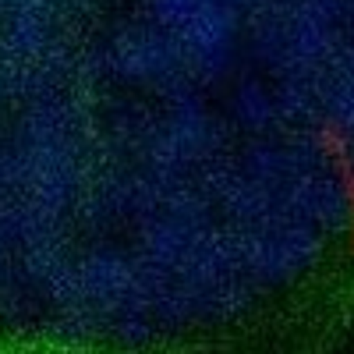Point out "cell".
<instances>
[{"instance_id":"cell-1","label":"cell","mask_w":354,"mask_h":354,"mask_svg":"<svg viewBox=\"0 0 354 354\" xmlns=\"http://www.w3.org/2000/svg\"><path fill=\"white\" fill-rule=\"evenodd\" d=\"M351 230L354 0H0L4 326H216Z\"/></svg>"}]
</instances>
